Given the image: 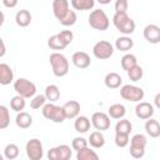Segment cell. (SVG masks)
<instances>
[{
	"label": "cell",
	"mask_w": 160,
	"mask_h": 160,
	"mask_svg": "<svg viewBox=\"0 0 160 160\" xmlns=\"http://www.w3.org/2000/svg\"><path fill=\"white\" fill-rule=\"evenodd\" d=\"M71 61H72V64L78 69H86L91 64L90 56L85 51H76V52H74L72 56H71Z\"/></svg>",
	"instance_id": "14"
},
{
	"label": "cell",
	"mask_w": 160,
	"mask_h": 160,
	"mask_svg": "<svg viewBox=\"0 0 160 160\" xmlns=\"http://www.w3.org/2000/svg\"><path fill=\"white\" fill-rule=\"evenodd\" d=\"M99 4H101V5H108V4H110V1L111 0H96Z\"/></svg>",
	"instance_id": "45"
},
{
	"label": "cell",
	"mask_w": 160,
	"mask_h": 160,
	"mask_svg": "<svg viewBox=\"0 0 160 160\" xmlns=\"http://www.w3.org/2000/svg\"><path fill=\"white\" fill-rule=\"evenodd\" d=\"M90 126H91V120H89L86 116L75 118V121H74L75 131H78L80 134H84V132H88L90 130Z\"/></svg>",
	"instance_id": "23"
},
{
	"label": "cell",
	"mask_w": 160,
	"mask_h": 160,
	"mask_svg": "<svg viewBox=\"0 0 160 160\" xmlns=\"http://www.w3.org/2000/svg\"><path fill=\"white\" fill-rule=\"evenodd\" d=\"M92 54L99 60H106L112 56L114 54V46L110 41L100 40L92 46Z\"/></svg>",
	"instance_id": "8"
},
{
	"label": "cell",
	"mask_w": 160,
	"mask_h": 160,
	"mask_svg": "<svg viewBox=\"0 0 160 160\" xmlns=\"http://www.w3.org/2000/svg\"><path fill=\"white\" fill-rule=\"evenodd\" d=\"M88 144H89V141H88L85 138H82V136H76V138H74L72 141H71V148H72V150L79 151V150H81V149L86 148Z\"/></svg>",
	"instance_id": "39"
},
{
	"label": "cell",
	"mask_w": 160,
	"mask_h": 160,
	"mask_svg": "<svg viewBox=\"0 0 160 160\" xmlns=\"http://www.w3.org/2000/svg\"><path fill=\"white\" fill-rule=\"evenodd\" d=\"M144 90L135 85H124L120 88V96L126 101L139 102L144 99Z\"/></svg>",
	"instance_id": "7"
},
{
	"label": "cell",
	"mask_w": 160,
	"mask_h": 160,
	"mask_svg": "<svg viewBox=\"0 0 160 160\" xmlns=\"http://www.w3.org/2000/svg\"><path fill=\"white\" fill-rule=\"evenodd\" d=\"M14 90L18 95H21L25 99H31L36 94V85L25 78H19L14 81Z\"/></svg>",
	"instance_id": "5"
},
{
	"label": "cell",
	"mask_w": 160,
	"mask_h": 160,
	"mask_svg": "<svg viewBox=\"0 0 160 160\" xmlns=\"http://www.w3.org/2000/svg\"><path fill=\"white\" fill-rule=\"evenodd\" d=\"M144 38L150 44L160 42V28L155 24H149L144 29Z\"/></svg>",
	"instance_id": "13"
},
{
	"label": "cell",
	"mask_w": 160,
	"mask_h": 160,
	"mask_svg": "<svg viewBox=\"0 0 160 160\" xmlns=\"http://www.w3.org/2000/svg\"><path fill=\"white\" fill-rule=\"evenodd\" d=\"M15 124L20 129H29L32 124V116L26 111H20L15 118Z\"/></svg>",
	"instance_id": "18"
},
{
	"label": "cell",
	"mask_w": 160,
	"mask_h": 160,
	"mask_svg": "<svg viewBox=\"0 0 160 160\" xmlns=\"http://www.w3.org/2000/svg\"><path fill=\"white\" fill-rule=\"evenodd\" d=\"M70 2L74 10H79V11L91 10L95 5V0H71Z\"/></svg>",
	"instance_id": "27"
},
{
	"label": "cell",
	"mask_w": 160,
	"mask_h": 160,
	"mask_svg": "<svg viewBox=\"0 0 160 160\" xmlns=\"http://www.w3.org/2000/svg\"><path fill=\"white\" fill-rule=\"evenodd\" d=\"M48 46L51 49V50H64L68 45L60 39V36L56 34V35H52L48 39Z\"/></svg>",
	"instance_id": "29"
},
{
	"label": "cell",
	"mask_w": 160,
	"mask_h": 160,
	"mask_svg": "<svg viewBox=\"0 0 160 160\" xmlns=\"http://www.w3.org/2000/svg\"><path fill=\"white\" fill-rule=\"evenodd\" d=\"M76 159L78 160H98L99 155L94 150H91L89 146H86V148L76 151Z\"/></svg>",
	"instance_id": "26"
},
{
	"label": "cell",
	"mask_w": 160,
	"mask_h": 160,
	"mask_svg": "<svg viewBox=\"0 0 160 160\" xmlns=\"http://www.w3.org/2000/svg\"><path fill=\"white\" fill-rule=\"evenodd\" d=\"M148 139L144 134H135L130 139V155L134 159H141L145 155Z\"/></svg>",
	"instance_id": "6"
},
{
	"label": "cell",
	"mask_w": 160,
	"mask_h": 160,
	"mask_svg": "<svg viewBox=\"0 0 160 160\" xmlns=\"http://www.w3.org/2000/svg\"><path fill=\"white\" fill-rule=\"evenodd\" d=\"M132 46H134V40H132L130 36H128V35L120 36V38H118L116 41H115V48H116V50H119V51L126 52V51L131 50Z\"/></svg>",
	"instance_id": "21"
},
{
	"label": "cell",
	"mask_w": 160,
	"mask_h": 160,
	"mask_svg": "<svg viewBox=\"0 0 160 160\" xmlns=\"http://www.w3.org/2000/svg\"><path fill=\"white\" fill-rule=\"evenodd\" d=\"M114 26L124 35H130L135 31V21L128 15V12H115L112 16Z\"/></svg>",
	"instance_id": "1"
},
{
	"label": "cell",
	"mask_w": 160,
	"mask_h": 160,
	"mask_svg": "<svg viewBox=\"0 0 160 160\" xmlns=\"http://www.w3.org/2000/svg\"><path fill=\"white\" fill-rule=\"evenodd\" d=\"M126 72H128V76H129V79L131 81H139V80H141V78L144 75L142 68L140 65H138V64L135 66H132L130 70H128Z\"/></svg>",
	"instance_id": "34"
},
{
	"label": "cell",
	"mask_w": 160,
	"mask_h": 160,
	"mask_svg": "<svg viewBox=\"0 0 160 160\" xmlns=\"http://www.w3.org/2000/svg\"><path fill=\"white\" fill-rule=\"evenodd\" d=\"M25 150H26V155L30 160H40L42 156H44V149H42V144L39 139L34 138V139H30L28 142H26V146H25Z\"/></svg>",
	"instance_id": "9"
},
{
	"label": "cell",
	"mask_w": 160,
	"mask_h": 160,
	"mask_svg": "<svg viewBox=\"0 0 160 160\" xmlns=\"http://www.w3.org/2000/svg\"><path fill=\"white\" fill-rule=\"evenodd\" d=\"M42 115L45 119L52 121V122H56V124H61L65 121L66 119V115H65V111H64V108L62 106H56L54 102H48L42 106Z\"/></svg>",
	"instance_id": "4"
},
{
	"label": "cell",
	"mask_w": 160,
	"mask_h": 160,
	"mask_svg": "<svg viewBox=\"0 0 160 160\" xmlns=\"http://www.w3.org/2000/svg\"><path fill=\"white\" fill-rule=\"evenodd\" d=\"M135 115L141 120H148L154 115V106L146 101H139L135 108Z\"/></svg>",
	"instance_id": "12"
},
{
	"label": "cell",
	"mask_w": 160,
	"mask_h": 160,
	"mask_svg": "<svg viewBox=\"0 0 160 160\" xmlns=\"http://www.w3.org/2000/svg\"><path fill=\"white\" fill-rule=\"evenodd\" d=\"M132 130V125L128 119H119V121L115 125V132H121V134H129Z\"/></svg>",
	"instance_id": "31"
},
{
	"label": "cell",
	"mask_w": 160,
	"mask_h": 160,
	"mask_svg": "<svg viewBox=\"0 0 160 160\" xmlns=\"http://www.w3.org/2000/svg\"><path fill=\"white\" fill-rule=\"evenodd\" d=\"M114 8H115V12H128L129 1L128 0H116Z\"/></svg>",
	"instance_id": "41"
},
{
	"label": "cell",
	"mask_w": 160,
	"mask_h": 160,
	"mask_svg": "<svg viewBox=\"0 0 160 160\" xmlns=\"http://www.w3.org/2000/svg\"><path fill=\"white\" fill-rule=\"evenodd\" d=\"M5 55V44H4V40H1V52H0V56L2 58Z\"/></svg>",
	"instance_id": "44"
},
{
	"label": "cell",
	"mask_w": 160,
	"mask_h": 160,
	"mask_svg": "<svg viewBox=\"0 0 160 160\" xmlns=\"http://www.w3.org/2000/svg\"><path fill=\"white\" fill-rule=\"evenodd\" d=\"M145 131L150 138H159L160 136V122L155 119H148L145 122Z\"/></svg>",
	"instance_id": "20"
},
{
	"label": "cell",
	"mask_w": 160,
	"mask_h": 160,
	"mask_svg": "<svg viewBox=\"0 0 160 160\" xmlns=\"http://www.w3.org/2000/svg\"><path fill=\"white\" fill-rule=\"evenodd\" d=\"M14 80V71L10 68V65L1 62L0 64V84L1 85H9Z\"/></svg>",
	"instance_id": "17"
},
{
	"label": "cell",
	"mask_w": 160,
	"mask_h": 160,
	"mask_svg": "<svg viewBox=\"0 0 160 160\" xmlns=\"http://www.w3.org/2000/svg\"><path fill=\"white\" fill-rule=\"evenodd\" d=\"M62 108H64L66 119H75L80 114V102H78L76 100H70L65 102Z\"/></svg>",
	"instance_id": "16"
},
{
	"label": "cell",
	"mask_w": 160,
	"mask_h": 160,
	"mask_svg": "<svg viewBox=\"0 0 160 160\" xmlns=\"http://www.w3.org/2000/svg\"><path fill=\"white\" fill-rule=\"evenodd\" d=\"M44 95L46 96V99L50 102H55V101H58L60 99V90H59V88L56 85L51 84V85H48L45 88V94Z\"/></svg>",
	"instance_id": "28"
},
{
	"label": "cell",
	"mask_w": 160,
	"mask_h": 160,
	"mask_svg": "<svg viewBox=\"0 0 160 160\" xmlns=\"http://www.w3.org/2000/svg\"><path fill=\"white\" fill-rule=\"evenodd\" d=\"M69 10V0H52V14L58 20H61Z\"/></svg>",
	"instance_id": "15"
},
{
	"label": "cell",
	"mask_w": 160,
	"mask_h": 160,
	"mask_svg": "<svg viewBox=\"0 0 160 160\" xmlns=\"http://www.w3.org/2000/svg\"><path fill=\"white\" fill-rule=\"evenodd\" d=\"M4 156L9 160H14L19 156V146L16 144H8L4 149Z\"/></svg>",
	"instance_id": "35"
},
{
	"label": "cell",
	"mask_w": 160,
	"mask_h": 160,
	"mask_svg": "<svg viewBox=\"0 0 160 160\" xmlns=\"http://www.w3.org/2000/svg\"><path fill=\"white\" fill-rule=\"evenodd\" d=\"M76 20H78L76 12H75L74 10H69L68 14H66L61 20H59V22H60L61 25H64V26H72V25L76 22Z\"/></svg>",
	"instance_id": "36"
},
{
	"label": "cell",
	"mask_w": 160,
	"mask_h": 160,
	"mask_svg": "<svg viewBox=\"0 0 160 160\" xmlns=\"http://www.w3.org/2000/svg\"><path fill=\"white\" fill-rule=\"evenodd\" d=\"M154 104H155V106H156L158 109H160V92H158V94L155 95V98H154Z\"/></svg>",
	"instance_id": "43"
},
{
	"label": "cell",
	"mask_w": 160,
	"mask_h": 160,
	"mask_svg": "<svg viewBox=\"0 0 160 160\" xmlns=\"http://www.w3.org/2000/svg\"><path fill=\"white\" fill-rule=\"evenodd\" d=\"M15 22L20 28L29 26L30 22H31V14H30V11L29 10H25V9L19 10L16 12V15H15Z\"/></svg>",
	"instance_id": "22"
},
{
	"label": "cell",
	"mask_w": 160,
	"mask_h": 160,
	"mask_svg": "<svg viewBox=\"0 0 160 160\" xmlns=\"http://www.w3.org/2000/svg\"><path fill=\"white\" fill-rule=\"evenodd\" d=\"M48 99H46V96L45 95H35V96H32L31 98V100H30V108L31 109H40V108H42L44 105H45V101H46Z\"/></svg>",
	"instance_id": "38"
},
{
	"label": "cell",
	"mask_w": 160,
	"mask_h": 160,
	"mask_svg": "<svg viewBox=\"0 0 160 160\" xmlns=\"http://www.w3.org/2000/svg\"><path fill=\"white\" fill-rule=\"evenodd\" d=\"M71 156H72V150L66 144L58 145L48 151L49 160H69Z\"/></svg>",
	"instance_id": "10"
},
{
	"label": "cell",
	"mask_w": 160,
	"mask_h": 160,
	"mask_svg": "<svg viewBox=\"0 0 160 160\" xmlns=\"http://www.w3.org/2000/svg\"><path fill=\"white\" fill-rule=\"evenodd\" d=\"M121 68H122V70H125V71H128V70H130L132 66H135L136 64H138V59H136V56L135 55H132V54H125L122 58H121Z\"/></svg>",
	"instance_id": "32"
},
{
	"label": "cell",
	"mask_w": 160,
	"mask_h": 160,
	"mask_svg": "<svg viewBox=\"0 0 160 160\" xmlns=\"http://www.w3.org/2000/svg\"><path fill=\"white\" fill-rule=\"evenodd\" d=\"M58 35L60 36V39H61L66 45H70L71 41L74 40V34H72L71 30H62V31H60Z\"/></svg>",
	"instance_id": "40"
},
{
	"label": "cell",
	"mask_w": 160,
	"mask_h": 160,
	"mask_svg": "<svg viewBox=\"0 0 160 160\" xmlns=\"http://www.w3.org/2000/svg\"><path fill=\"white\" fill-rule=\"evenodd\" d=\"M49 61L56 78H62L69 72V60L61 52H52L49 56Z\"/></svg>",
	"instance_id": "2"
},
{
	"label": "cell",
	"mask_w": 160,
	"mask_h": 160,
	"mask_svg": "<svg viewBox=\"0 0 160 160\" xmlns=\"http://www.w3.org/2000/svg\"><path fill=\"white\" fill-rule=\"evenodd\" d=\"M25 105H26L25 98L21 96V95H15V96L11 98V100H10V108H11L14 111H16V112L22 111V110L25 109Z\"/></svg>",
	"instance_id": "30"
},
{
	"label": "cell",
	"mask_w": 160,
	"mask_h": 160,
	"mask_svg": "<svg viewBox=\"0 0 160 160\" xmlns=\"http://www.w3.org/2000/svg\"><path fill=\"white\" fill-rule=\"evenodd\" d=\"M10 124V112L5 105L0 106V129L4 130Z\"/></svg>",
	"instance_id": "33"
},
{
	"label": "cell",
	"mask_w": 160,
	"mask_h": 160,
	"mask_svg": "<svg viewBox=\"0 0 160 160\" xmlns=\"http://www.w3.org/2000/svg\"><path fill=\"white\" fill-rule=\"evenodd\" d=\"M18 1L19 0H2V5L5 8H9V9H12L18 5Z\"/></svg>",
	"instance_id": "42"
},
{
	"label": "cell",
	"mask_w": 160,
	"mask_h": 160,
	"mask_svg": "<svg viewBox=\"0 0 160 160\" xmlns=\"http://www.w3.org/2000/svg\"><path fill=\"white\" fill-rule=\"evenodd\" d=\"M104 82H105V86L109 89H118L122 84V78L118 72H109L105 75Z\"/></svg>",
	"instance_id": "19"
},
{
	"label": "cell",
	"mask_w": 160,
	"mask_h": 160,
	"mask_svg": "<svg viewBox=\"0 0 160 160\" xmlns=\"http://www.w3.org/2000/svg\"><path fill=\"white\" fill-rule=\"evenodd\" d=\"M108 114H109V116H110L111 119L119 120V119H122V118L125 116L126 109H125V106H124L122 104H112V105L109 106Z\"/></svg>",
	"instance_id": "25"
},
{
	"label": "cell",
	"mask_w": 160,
	"mask_h": 160,
	"mask_svg": "<svg viewBox=\"0 0 160 160\" xmlns=\"http://www.w3.org/2000/svg\"><path fill=\"white\" fill-rule=\"evenodd\" d=\"M110 122L111 120H110L109 114H105L102 111H96L91 116V125L96 130H100V131L108 130L110 128Z\"/></svg>",
	"instance_id": "11"
},
{
	"label": "cell",
	"mask_w": 160,
	"mask_h": 160,
	"mask_svg": "<svg viewBox=\"0 0 160 160\" xmlns=\"http://www.w3.org/2000/svg\"><path fill=\"white\" fill-rule=\"evenodd\" d=\"M89 25L95 30L105 31L110 26V20L104 10L96 9V10H92L89 15Z\"/></svg>",
	"instance_id": "3"
},
{
	"label": "cell",
	"mask_w": 160,
	"mask_h": 160,
	"mask_svg": "<svg viewBox=\"0 0 160 160\" xmlns=\"http://www.w3.org/2000/svg\"><path fill=\"white\" fill-rule=\"evenodd\" d=\"M90 146H92L94 149H100L105 145V136L102 135V132L100 130H96V131H92L88 139Z\"/></svg>",
	"instance_id": "24"
},
{
	"label": "cell",
	"mask_w": 160,
	"mask_h": 160,
	"mask_svg": "<svg viewBox=\"0 0 160 160\" xmlns=\"http://www.w3.org/2000/svg\"><path fill=\"white\" fill-rule=\"evenodd\" d=\"M115 145L118 148H125L129 145L130 139H129V134H121V132H115Z\"/></svg>",
	"instance_id": "37"
}]
</instances>
